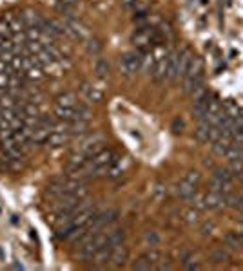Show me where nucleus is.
Instances as JSON below:
<instances>
[{"mask_svg":"<svg viewBox=\"0 0 243 271\" xmlns=\"http://www.w3.org/2000/svg\"><path fill=\"white\" fill-rule=\"evenodd\" d=\"M114 163V152L111 150H98L95 155L89 157L87 163L86 177H102L107 176L109 168Z\"/></svg>","mask_w":243,"mask_h":271,"instance_id":"nucleus-1","label":"nucleus"},{"mask_svg":"<svg viewBox=\"0 0 243 271\" xmlns=\"http://www.w3.org/2000/svg\"><path fill=\"white\" fill-rule=\"evenodd\" d=\"M201 83H204V64H201L200 58L194 56L187 73L183 74V90L192 94L196 89H200Z\"/></svg>","mask_w":243,"mask_h":271,"instance_id":"nucleus-2","label":"nucleus"},{"mask_svg":"<svg viewBox=\"0 0 243 271\" xmlns=\"http://www.w3.org/2000/svg\"><path fill=\"white\" fill-rule=\"evenodd\" d=\"M142 60H143L142 52H136V51L126 52L120 60L122 73L126 74V76H135V74L142 69Z\"/></svg>","mask_w":243,"mask_h":271,"instance_id":"nucleus-3","label":"nucleus"},{"mask_svg":"<svg viewBox=\"0 0 243 271\" xmlns=\"http://www.w3.org/2000/svg\"><path fill=\"white\" fill-rule=\"evenodd\" d=\"M102 141H104V138H102L100 134H95V136L84 138L82 141L78 143V146H76V152H78V154H84L86 157H91V155H95L96 152H98Z\"/></svg>","mask_w":243,"mask_h":271,"instance_id":"nucleus-4","label":"nucleus"},{"mask_svg":"<svg viewBox=\"0 0 243 271\" xmlns=\"http://www.w3.org/2000/svg\"><path fill=\"white\" fill-rule=\"evenodd\" d=\"M133 42L140 51H145V49H151V43L154 42V33L149 29H140L135 36H133Z\"/></svg>","mask_w":243,"mask_h":271,"instance_id":"nucleus-5","label":"nucleus"},{"mask_svg":"<svg viewBox=\"0 0 243 271\" xmlns=\"http://www.w3.org/2000/svg\"><path fill=\"white\" fill-rule=\"evenodd\" d=\"M127 258H129V250H127L124 244H116L113 246V250H111V260L109 262L113 264V266H124L127 262Z\"/></svg>","mask_w":243,"mask_h":271,"instance_id":"nucleus-6","label":"nucleus"},{"mask_svg":"<svg viewBox=\"0 0 243 271\" xmlns=\"http://www.w3.org/2000/svg\"><path fill=\"white\" fill-rule=\"evenodd\" d=\"M111 250H113V246L111 244L102 246L100 250L95 251V255H93L89 260H91L95 266H104V264H107L109 260H111Z\"/></svg>","mask_w":243,"mask_h":271,"instance_id":"nucleus-7","label":"nucleus"},{"mask_svg":"<svg viewBox=\"0 0 243 271\" xmlns=\"http://www.w3.org/2000/svg\"><path fill=\"white\" fill-rule=\"evenodd\" d=\"M165 78H167V80H174V78H178V52H171V55H167Z\"/></svg>","mask_w":243,"mask_h":271,"instance_id":"nucleus-8","label":"nucleus"},{"mask_svg":"<svg viewBox=\"0 0 243 271\" xmlns=\"http://www.w3.org/2000/svg\"><path fill=\"white\" fill-rule=\"evenodd\" d=\"M53 129L46 125H38L33 129V145H48V139L51 136Z\"/></svg>","mask_w":243,"mask_h":271,"instance_id":"nucleus-9","label":"nucleus"},{"mask_svg":"<svg viewBox=\"0 0 243 271\" xmlns=\"http://www.w3.org/2000/svg\"><path fill=\"white\" fill-rule=\"evenodd\" d=\"M192 58L194 56H192V52L189 49H183V51L178 52V78H183V74L187 73L189 65H191Z\"/></svg>","mask_w":243,"mask_h":271,"instance_id":"nucleus-10","label":"nucleus"},{"mask_svg":"<svg viewBox=\"0 0 243 271\" xmlns=\"http://www.w3.org/2000/svg\"><path fill=\"white\" fill-rule=\"evenodd\" d=\"M176 194L180 195L182 199H192L196 195V185H192L191 181H187V179H182L180 181V185L178 188H176Z\"/></svg>","mask_w":243,"mask_h":271,"instance_id":"nucleus-11","label":"nucleus"},{"mask_svg":"<svg viewBox=\"0 0 243 271\" xmlns=\"http://www.w3.org/2000/svg\"><path fill=\"white\" fill-rule=\"evenodd\" d=\"M127 167H129V163H127V159L124 157V159H114V163L111 165V168H109L107 172V177H111V179H118V177H122L124 174H126Z\"/></svg>","mask_w":243,"mask_h":271,"instance_id":"nucleus-12","label":"nucleus"},{"mask_svg":"<svg viewBox=\"0 0 243 271\" xmlns=\"http://www.w3.org/2000/svg\"><path fill=\"white\" fill-rule=\"evenodd\" d=\"M82 94L86 96L87 101H93V103H98V101H102V98H104V92H102L100 89H96V87L93 85H82Z\"/></svg>","mask_w":243,"mask_h":271,"instance_id":"nucleus-13","label":"nucleus"},{"mask_svg":"<svg viewBox=\"0 0 243 271\" xmlns=\"http://www.w3.org/2000/svg\"><path fill=\"white\" fill-rule=\"evenodd\" d=\"M8 22V27H9V33H22V31H26V24H24V18L18 17V15H9L6 18Z\"/></svg>","mask_w":243,"mask_h":271,"instance_id":"nucleus-14","label":"nucleus"},{"mask_svg":"<svg viewBox=\"0 0 243 271\" xmlns=\"http://www.w3.org/2000/svg\"><path fill=\"white\" fill-rule=\"evenodd\" d=\"M57 105L58 107H76L78 105V99H76V94L74 92H64L57 98Z\"/></svg>","mask_w":243,"mask_h":271,"instance_id":"nucleus-15","label":"nucleus"},{"mask_svg":"<svg viewBox=\"0 0 243 271\" xmlns=\"http://www.w3.org/2000/svg\"><path fill=\"white\" fill-rule=\"evenodd\" d=\"M126 241V232L122 228H114V230H109L107 228V242L111 246H116V244H124Z\"/></svg>","mask_w":243,"mask_h":271,"instance_id":"nucleus-16","label":"nucleus"},{"mask_svg":"<svg viewBox=\"0 0 243 271\" xmlns=\"http://www.w3.org/2000/svg\"><path fill=\"white\" fill-rule=\"evenodd\" d=\"M225 155L229 157L230 161H241V163H243V146L236 145V143L232 141L229 148H227Z\"/></svg>","mask_w":243,"mask_h":271,"instance_id":"nucleus-17","label":"nucleus"},{"mask_svg":"<svg viewBox=\"0 0 243 271\" xmlns=\"http://www.w3.org/2000/svg\"><path fill=\"white\" fill-rule=\"evenodd\" d=\"M133 267H135V269H152V262L147 257H142L133 264Z\"/></svg>","mask_w":243,"mask_h":271,"instance_id":"nucleus-18","label":"nucleus"},{"mask_svg":"<svg viewBox=\"0 0 243 271\" xmlns=\"http://www.w3.org/2000/svg\"><path fill=\"white\" fill-rule=\"evenodd\" d=\"M227 258H229V253L225 250H218L213 253V260L214 262H225Z\"/></svg>","mask_w":243,"mask_h":271,"instance_id":"nucleus-19","label":"nucleus"},{"mask_svg":"<svg viewBox=\"0 0 243 271\" xmlns=\"http://www.w3.org/2000/svg\"><path fill=\"white\" fill-rule=\"evenodd\" d=\"M0 89H9V73H0Z\"/></svg>","mask_w":243,"mask_h":271,"instance_id":"nucleus-20","label":"nucleus"},{"mask_svg":"<svg viewBox=\"0 0 243 271\" xmlns=\"http://www.w3.org/2000/svg\"><path fill=\"white\" fill-rule=\"evenodd\" d=\"M183 179L191 181L192 185H196V186H198V183H200V174H198V172H189L185 177H183Z\"/></svg>","mask_w":243,"mask_h":271,"instance_id":"nucleus-21","label":"nucleus"},{"mask_svg":"<svg viewBox=\"0 0 243 271\" xmlns=\"http://www.w3.org/2000/svg\"><path fill=\"white\" fill-rule=\"evenodd\" d=\"M185 217H187V223H196L198 221V211H192V210H189V211H185Z\"/></svg>","mask_w":243,"mask_h":271,"instance_id":"nucleus-22","label":"nucleus"},{"mask_svg":"<svg viewBox=\"0 0 243 271\" xmlns=\"http://www.w3.org/2000/svg\"><path fill=\"white\" fill-rule=\"evenodd\" d=\"M98 74H100V76H105V73H107L109 71V65L105 64V62H100V64H98Z\"/></svg>","mask_w":243,"mask_h":271,"instance_id":"nucleus-23","label":"nucleus"},{"mask_svg":"<svg viewBox=\"0 0 243 271\" xmlns=\"http://www.w3.org/2000/svg\"><path fill=\"white\" fill-rule=\"evenodd\" d=\"M147 258L151 260V262H158V258H160V253L152 250V251H149V253H147Z\"/></svg>","mask_w":243,"mask_h":271,"instance_id":"nucleus-24","label":"nucleus"},{"mask_svg":"<svg viewBox=\"0 0 243 271\" xmlns=\"http://www.w3.org/2000/svg\"><path fill=\"white\" fill-rule=\"evenodd\" d=\"M89 43H91V45H89V51H91V52H98V51H100V45H98V42H96V40H91Z\"/></svg>","mask_w":243,"mask_h":271,"instance_id":"nucleus-25","label":"nucleus"},{"mask_svg":"<svg viewBox=\"0 0 243 271\" xmlns=\"http://www.w3.org/2000/svg\"><path fill=\"white\" fill-rule=\"evenodd\" d=\"M145 239H147L149 242H152V244H154V242H158V237L154 235V233H147V237H145Z\"/></svg>","mask_w":243,"mask_h":271,"instance_id":"nucleus-26","label":"nucleus"},{"mask_svg":"<svg viewBox=\"0 0 243 271\" xmlns=\"http://www.w3.org/2000/svg\"><path fill=\"white\" fill-rule=\"evenodd\" d=\"M238 206H239V208H243V194L239 195V199H238Z\"/></svg>","mask_w":243,"mask_h":271,"instance_id":"nucleus-27","label":"nucleus"},{"mask_svg":"<svg viewBox=\"0 0 243 271\" xmlns=\"http://www.w3.org/2000/svg\"><path fill=\"white\" fill-rule=\"evenodd\" d=\"M238 237H239V239H241V241H243V230H241V232H238Z\"/></svg>","mask_w":243,"mask_h":271,"instance_id":"nucleus-28","label":"nucleus"},{"mask_svg":"<svg viewBox=\"0 0 243 271\" xmlns=\"http://www.w3.org/2000/svg\"><path fill=\"white\" fill-rule=\"evenodd\" d=\"M239 219H241V221H243V208H241V215H239Z\"/></svg>","mask_w":243,"mask_h":271,"instance_id":"nucleus-29","label":"nucleus"},{"mask_svg":"<svg viewBox=\"0 0 243 271\" xmlns=\"http://www.w3.org/2000/svg\"><path fill=\"white\" fill-rule=\"evenodd\" d=\"M65 2H73V0H65Z\"/></svg>","mask_w":243,"mask_h":271,"instance_id":"nucleus-30","label":"nucleus"},{"mask_svg":"<svg viewBox=\"0 0 243 271\" xmlns=\"http://www.w3.org/2000/svg\"><path fill=\"white\" fill-rule=\"evenodd\" d=\"M0 145H2V139H0Z\"/></svg>","mask_w":243,"mask_h":271,"instance_id":"nucleus-31","label":"nucleus"}]
</instances>
